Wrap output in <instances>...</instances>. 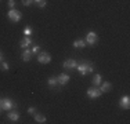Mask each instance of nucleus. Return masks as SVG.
Here are the masks:
<instances>
[{
    "label": "nucleus",
    "instance_id": "f257e3e1",
    "mask_svg": "<svg viewBox=\"0 0 130 124\" xmlns=\"http://www.w3.org/2000/svg\"><path fill=\"white\" fill-rule=\"evenodd\" d=\"M76 70L80 73V76H86V74H89V73H93L94 65H93V62H90V61H80V62H78V65H76Z\"/></svg>",
    "mask_w": 130,
    "mask_h": 124
},
{
    "label": "nucleus",
    "instance_id": "f03ea898",
    "mask_svg": "<svg viewBox=\"0 0 130 124\" xmlns=\"http://www.w3.org/2000/svg\"><path fill=\"white\" fill-rule=\"evenodd\" d=\"M7 18L13 24H17V22H20V21L22 19V14H21V11L15 10V8H10V10L7 11Z\"/></svg>",
    "mask_w": 130,
    "mask_h": 124
},
{
    "label": "nucleus",
    "instance_id": "7ed1b4c3",
    "mask_svg": "<svg viewBox=\"0 0 130 124\" xmlns=\"http://www.w3.org/2000/svg\"><path fill=\"white\" fill-rule=\"evenodd\" d=\"M0 108H2V110H11L17 108V104L11 98H3L0 99Z\"/></svg>",
    "mask_w": 130,
    "mask_h": 124
},
{
    "label": "nucleus",
    "instance_id": "20e7f679",
    "mask_svg": "<svg viewBox=\"0 0 130 124\" xmlns=\"http://www.w3.org/2000/svg\"><path fill=\"white\" fill-rule=\"evenodd\" d=\"M85 42H86V44H87V46H90V47H94V46L97 44V42H98V35L94 32V30H90V32L86 35Z\"/></svg>",
    "mask_w": 130,
    "mask_h": 124
},
{
    "label": "nucleus",
    "instance_id": "39448f33",
    "mask_svg": "<svg viewBox=\"0 0 130 124\" xmlns=\"http://www.w3.org/2000/svg\"><path fill=\"white\" fill-rule=\"evenodd\" d=\"M38 61H39V64H43V65L50 64V62H51V55H50V52H47V51H40L39 54H38Z\"/></svg>",
    "mask_w": 130,
    "mask_h": 124
},
{
    "label": "nucleus",
    "instance_id": "423d86ee",
    "mask_svg": "<svg viewBox=\"0 0 130 124\" xmlns=\"http://www.w3.org/2000/svg\"><path fill=\"white\" fill-rule=\"evenodd\" d=\"M86 95H87L90 99H97L100 98L101 95H103V92H101L100 88H95V87H90V88L87 90V92H86Z\"/></svg>",
    "mask_w": 130,
    "mask_h": 124
},
{
    "label": "nucleus",
    "instance_id": "0eeeda50",
    "mask_svg": "<svg viewBox=\"0 0 130 124\" xmlns=\"http://www.w3.org/2000/svg\"><path fill=\"white\" fill-rule=\"evenodd\" d=\"M69 80H71V76H69V74H67V73H61V74H58V77H57L58 87H64V86H67L68 83H69Z\"/></svg>",
    "mask_w": 130,
    "mask_h": 124
},
{
    "label": "nucleus",
    "instance_id": "6e6552de",
    "mask_svg": "<svg viewBox=\"0 0 130 124\" xmlns=\"http://www.w3.org/2000/svg\"><path fill=\"white\" fill-rule=\"evenodd\" d=\"M119 106L125 110H129L130 109V97L129 95H122L119 99Z\"/></svg>",
    "mask_w": 130,
    "mask_h": 124
},
{
    "label": "nucleus",
    "instance_id": "1a4fd4ad",
    "mask_svg": "<svg viewBox=\"0 0 130 124\" xmlns=\"http://www.w3.org/2000/svg\"><path fill=\"white\" fill-rule=\"evenodd\" d=\"M76 65H78V62L75 59H67V61H64L62 68L67 70H76Z\"/></svg>",
    "mask_w": 130,
    "mask_h": 124
},
{
    "label": "nucleus",
    "instance_id": "9d476101",
    "mask_svg": "<svg viewBox=\"0 0 130 124\" xmlns=\"http://www.w3.org/2000/svg\"><path fill=\"white\" fill-rule=\"evenodd\" d=\"M20 117H21V113L18 110H8V113H7V119L8 120H11L13 123H17L18 120H20Z\"/></svg>",
    "mask_w": 130,
    "mask_h": 124
},
{
    "label": "nucleus",
    "instance_id": "9b49d317",
    "mask_svg": "<svg viewBox=\"0 0 130 124\" xmlns=\"http://www.w3.org/2000/svg\"><path fill=\"white\" fill-rule=\"evenodd\" d=\"M30 44H33V40L30 39L29 36H24L22 39L20 40V47L21 48H28Z\"/></svg>",
    "mask_w": 130,
    "mask_h": 124
},
{
    "label": "nucleus",
    "instance_id": "f8f14e48",
    "mask_svg": "<svg viewBox=\"0 0 130 124\" xmlns=\"http://www.w3.org/2000/svg\"><path fill=\"white\" fill-rule=\"evenodd\" d=\"M32 51H30L29 48H24V51H22V54H21V58H22V61L24 62H29L30 61V58H32Z\"/></svg>",
    "mask_w": 130,
    "mask_h": 124
},
{
    "label": "nucleus",
    "instance_id": "ddd939ff",
    "mask_svg": "<svg viewBox=\"0 0 130 124\" xmlns=\"http://www.w3.org/2000/svg\"><path fill=\"white\" fill-rule=\"evenodd\" d=\"M100 90H101V92H109L111 90H112V83L111 81H104V83H101L100 84Z\"/></svg>",
    "mask_w": 130,
    "mask_h": 124
},
{
    "label": "nucleus",
    "instance_id": "4468645a",
    "mask_svg": "<svg viewBox=\"0 0 130 124\" xmlns=\"http://www.w3.org/2000/svg\"><path fill=\"white\" fill-rule=\"evenodd\" d=\"M72 46H73V48H79V50H82V48H85L86 46V42L83 39H78V40H75V42L72 43Z\"/></svg>",
    "mask_w": 130,
    "mask_h": 124
},
{
    "label": "nucleus",
    "instance_id": "2eb2a0df",
    "mask_svg": "<svg viewBox=\"0 0 130 124\" xmlns=\"http://www.w3.org/2000/svg\"><path fill=\"white\" fill-rule=\"evenodd\" d=\"M91 83H93V86H94V87H98V86L101 84V83H103V76H101L100 73L94 74V77H93Z\"/></svg>",
    "mask_w": 130,
    "mask_h": 124
},
{
    "label": "nucleus",
    "instance_id": "dca6fc26",
    "mask_svg": "<svg viewBox=\"0 0 130 124\" xmlns=\"http://www.w3.org/2000/svg\"><path fill=\"white\" fill-rule=\"evenodd\" d=\"M33 116H35V121H36V123H39V124L47 123V119H46L44 114H42V113H35Z\"/></svg>",
    "mask_w": 130,
    "mask_h": 124
},
{
    "label": "nucleus",
    "instance_id": "f3484780",
    "mask_svg": "<svg viewBox=\"0 0 130 124\" xmlns=\"http://www.w3.org/2000/svg\"><path fill=\"white\" fill-rule=\"evenodd\" d=\"M47 84L50 88H55V87H58V81H57V77H50V79L47 80Z\"/></svg>",
    "mask_w": 130,
    "mask_h": 124
},
{
    "label": "nucleus",
    "instance_id": "a211bd4d",
    "mask_svg": "<svg viewBox=\"0 0 130 124\" xmlns=\"http://www.w3.org/2000/svg\"><path fill=\"white\" fill-rule=\"evenodd\" d=\"M33 4H36L39 8H44L47 6V0H33Z\"/></svg>",
    "mask_w": 130,
    "mask_h": 124
},
{
    "label": "nucleus",
    "instance_id": "6ab92c4d",
    "mask_svg": "<svg viewBox=\"0 0 130 124\" xmlns=\"http://www.w3.org/2000/svg\"><path fill=\"white\" fill-rule=\"evenodd\" d=\"M0 69H2L3 72H7V70L10 69V65H8V62H6V61H2V62H0Z\"/></svg>",
    "mask_w": 130,
    "mask_h": 124
},
{
    "label": "nucleus",
    "instance_id": "aec40b11",
    "mask_svg": "<svg viewBox=\"0 0 130 124\" xmlns=\"http://www.w3.org/2000/svg\"><path fill=\"white\" fill-rule=\"evenodd\" d=\"M22 33H24L25 36H30V35L33 33V29H32L30 26H25V28H24V30H22Z\"/></svg>",
    "mask_w": 130,
    "mask_h": 124
},
{
    "label": "nucleus",
    "instance_id": "412c9836",
    "mask_svg": "<svg viewBox=\"0 0 130 124\" xmlns=\"http://www.w3.org/2000/svg\"><path fill=\"white\" fill-rule=\"evenodd\" d=\"M21 3H22V6H25V7H29V6L33 4V0H21Z\"/></svg>",
    "mask_w": 130,
    "mask_h": 124
},
{
    "label": "nucleus",
    "instance_id": "4be33fe9",
    "mask_svg": "<svg viewBox=\"0 0 130 124\" xmlns=\"http://www.w3.org/2000/svg\"><path fill=\"white\" fill-rule=\"evenodd\" d=\"M30 51H32V54H39L40 52V46H33V47L30 48Z\"/></svg>",
    "mask_w": 130,
    "mask_h": 124
},
{
    "label": "nucleus",
    "instance_id": "5701e85b",
    "mask_svg": "<svg viewBox=\"0 0 130 124\" xmlns=\"http://www.w3.org/2000/svg\"><path fill=\"white\" fill-rule=\"evenodd\" d=\"M35 113H36V108H35V106H29V108H28V114L33 116Z\"/></svg>",
    "mask_w": 130,
    "mask_h": 124
},
{
    "label": "nucleus",
    "instance_id": "b1692460",
    "mask_svg": "<svg viewBox=\"0 0 130 124\" xmlns=\"http://www.w3.org/2000/svg\"><path fill=\"white\" fill-rule=\"evenodd\" d=\"M7 6H8V8H15V0H8Z\"/></svg>",
    "mask_w": 130,
    "mask_h": 124
},
{
    "label": "nucleus",
    "instance_id": "393cba45",
    "mask_svg": "<svg viewBox=\"0 0 130 124\" xmlns=\"http://www.w3.org/2000/svg\"><path fill=\"white\" fill-rule=\"evenodd\" d=\"M3 59H4V54H3L2 51H0V62H2Z\"/></svg>",
    "mask_w": 130,
    "mask_h": 124
},
{
    "label": "nucleus",
    "instance_id": "a878e982",
    "mask_svg": "<svg viewBox=\"0 0 130 124\" xmlns=\"http://www.w3.org/2000/svg\"><path fill=\"white\" fill-rule=\"evenodd\" d=\"M0 113H2V108H0Z\"/></svg>",
    "mask_w": 130,
    "mask_h": 124
}]
</instances>
